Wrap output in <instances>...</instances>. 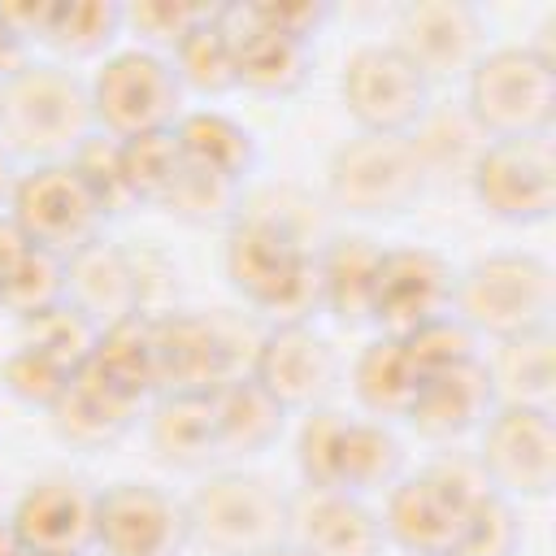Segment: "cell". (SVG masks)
<instances>
[{"label":"cell","instance_id":"2e32d148","mask_svg":"<svg viewBox=\"0 0 556 556\" xmlns=\"http://www.w3.org/2000/svg\"><path fill=\"white\" fill-rule=\"evenodd\" d=\"M452 295H456V265L439 248H426V243L382 248L369 321L382 334L404 339L417 326L452 313Z\"/></svg>","mask_w":556,"mask_h":556},{"label":"cell","instance_id":"7c38bea8","mask_svg":"<svg viewBox=\"0 0 556 556\" xmlns=\"http://www.w3.org/2000/svg\"><path fill=\"white\" fill-rule=\"evenodd\" d=\"M482 473L508 500H547L556 486V421L552 408L495 404L478 426L473 447Z\"/></svg>","mask_w":556,"mask_h":556},{"label":"cell","instance_id":"44dd1931","mask_svg":"<svg viewBox=\"0 0 556 556\" xmlns=\"http://www.w3.org/2000/svg\"><path fill=\"white\" fill-rule=\"evenodd\" d=\"M495 404L500 400H495V387L486 378V365H482V356H473V361L421 374L417 400H413L404 421L430 443H456V439L473 434L491 417Z\"/></svg>","mask_w":556,"mask_h":556},{"label":"cell","instance_id":"d6986e66","mask_svg":"<svg viewBox=\"0 0 556 556\" xmlns=\"http://www.w3.org/2000/svg\"><path fill=\"white\" fill-rule=\"evenodd\" d=\"M222 26L235 39V78L243 91L282 100L295 96L313 74V43L269 26L256 4H217Z\"/></svg>","mask_w":556,"mask_h":556},{"label":"cell","instance_id":"e0dca14e","mask_svg":"<svg viewBox=\"0 0 556 556\" xmlns=\"http://www.w3.org/2000/svg\"><path fill=\"white\" fill-rule=\"evenodd\" d=\"M9 526L26 556H96V486L43 473L13 500Z\"/></svg>","mask_w":556,"mask_h":556},{"label":"cell","instance_id":"603a6c76","mask_svg":"<svg viewBox=\"0 0 556 556\" xmlns=\"http://www.w3.org/2000/svg\"><path fill=\"white\" fill-rule=\"evenodd\" d=\"M139 408H143V400H135L130 391L113 387L104 374L83 365V369H74L70 387L48 408V417H52V430L65 443H74V447H109L139 421Z\"/></svg>","mask_w":556,"mask_h":556},{"label":"cell","instance_id":"b9f144b4","mask_svg":"<svg viewBox=\"0 0 556 556\" xmlns=\"http://www.w3.org/2000/svg\"><path fill=\"white\" fill-rule=\"evenodd\" d=\"M256 13H261L269 26H278V30L295 35V39H308V43H313V39L330 26L334 4H326V0H300V4H269V0H261Z\"/></svg>","mask_w":556,"mask_h":556},{"label":"cell","instance_id":"e575fe53","mask_svg":"<svg viewBox=\"0 0 556 556\" xmlns=\"http://www.w3.org/2000/svg\"><path fill=\"white\" fill-rule=\"evenodd\" d=\"M65 300V261L39 248H22L0 265V308L17 321H30Z\"/></svg>","mask_w":556,"mask_h":556},{"label":"cell","instance_id":"5b68a950","mask_svg":"<svg viewBox=\"0 0 556 556\" xmlns=\"http://www.w3.org/2000/svg\"><path fill=\"white\" fill-rule=\"evenodd\" d=\"M191 547L208 556H265L287 543V495L252 469H213L182 500Z\"/></svg>","mask_w":556,"mask_h":556},{"label":"cell","instance_id":"1f68e13d","mask_svg":"<svg viewBox=\"0 0 556 556\" xmlns=\"http://www.w3.org/2000/svg\"><path fill=\"white\" fill-rule=\"evenodd\" d=\"M96 374H104L113 387L130 391L135 400L156 395V348H152V313H130L122 321L100 326L91 361Z\"/></svg>","mask_w":556,"mask_h":556},{"label":"cell","instance_id":"5bb4252c","mask_svg":"<svg viewBox=\"0 0 556 556\" xmlns=\"http://www.w3.org/2000/svg\"><path fill=\"white\" fill-rule=\"evenodd\" d=\"M187 508L156 482L122 478L96 491V556H182Z\"/></svg>","mask_w":556,"mask_h":556},{"label":"cell","instance_id":"83f0119b","mask_svg":"<svg viewBox=\"0 0 556 556\" xmlns=\"http://www.w3.org/2000/svg\"><path fill=\"white\" fill-rule=\"evenodd\" d=\"M174 139H178L187 161H195V165H204V169H213L239 187H248V178L261 165L256 135L222 109H187L174 122Z\"/></svg>","mask_w":556,"mask_h":556},{"label":"cell","instance_id":"ab89813d","mask_svg":"<svg viewBox=\"0 0 556 556\" xmlns=\"http://www.w3.org/2000/svg\"><path fill=\"white\" fill-rule=\"evenodd\" d=\"M208 13V4H178V0H139L126 4V30L139 35V48L169 56L178 39Z\"/></svg>","mask_w":556,"mask_h":556},{"label":"cell","instance_id":"7a4b0ae2","mask_svg":"<svg viewBox=\"0 0 556 556\" xmlns=\"http://www.w3.org/2000/svg\"><path fill=\"white\" fill-rule=\"evenodd\" d=\"M91 135V91L70 65L30 56L0 83V148L13 161H74Z\"/></svg>","mask_w":556,"mask_h":556},{"label":"cell","instance_id":"8fae6325","mask_svg":"<svg viewBox=\"0 0 556 556\" xmlns=\"http://www.w3.org/2000/svg\"><path fill=\"white\" fill-rule=\"evenodd\" d=\"M478 208L504 226H539L556 208V143L552 135L486 139L469 161Z\"/></svg>","mask_w":556,"mask_h":556},{"label":"cell","instance_id":"f546056e","mask_svg":"<svg viewBox=\"0 0 556 556\" xmlns=\"http://www.w3.org/2000/svg\"><path fill=\"white\" fill-rule=\"evenodd\" d=\"M126 30V4L117 0H48L39 43L65 61L109 56Z\"/></svg>","mask_w":556,"mask_h":556},{"label":"cell","instance_id":"4316f807","mask_svg":"<svg viewBox=\"0 0 556 556\" xmlns=\"http://www.w3.org/2000/svg\"><path fill=\"white\" fill-rule=\"evenodd\" d=\"M482 365L500 404H530V408L556 404V330L552 326L495 339Z\"/></svg>","mask_w":556,"mask_h":556},{"label":"cell","instance_id":"f1b7e54d","mask_svg":"<svg viewBox=\"0 0 556 556\" xmlns=\"http://www.w3.org/2000/svg\"><path fill=\"white\" fill-rule=\"evenodd\" d=\"M148 447L174 469H204L222 460L208 395H156L148 413Z\"/></svg>","mask_w":556,"mask_h":556},{"label":"cell","instance_id":"60d3db41","mask_svg":"<svg viewBox=\"0 0 556 556\" xmlns=\"http://www.w3.org/2000/svg\"><path fill=\"white\" fill-rule=\"evenodd\" d=\"M413 361L421 374H434V369H447V365H460V361H473L482 356L478 352V334L456 317V313H443L426 326H417L413 334H404Z\"/></svg>","mask_w":556,"mask_h":556},{"label":"cell","instance_id":"4fadbf2b","mask_svg":"<svg viewBox=\"0 0 556 556\" xmlns=\"http://www.w3.org/2000/svg\"><path fill=\"white\" fill-rule=\"evenodd\" d=\"M248 374L287 413H308L330 404V395L343 382V361L334 343L321 330H313V321H274L261 330Z\"/></svg>","mask_w":556,"mask_h":556},{"label":"cell","instance_id":"484cf974","mask_svg":"<svg viewBox=\"0 0 556 556\" xmlns=\"http://www.w3.org/2000/svg\"><path fill=\"white\" fill-rule=\"evenodd\" d=\"M348 382H352V395H356L361 413L391 426V421L408 417V408L417 400V387H421V369H417L404 339L378 334L356 352V361L348 369Z\"/></svg>","mask_w":556,"mask_h":556},{"label":"cell","instance_id":"30bf717a","mask_svg":"<svg viewBox=\"0 0 556 556\" xmlns=\"http://www.w3.org/2000/svg\"><path fill=\"white\" fill-rule=\"evenodd\" d=\"M430 96L434 87L413 70V61L391 39L361 43L339 65V100L356 130L413 135L430 117Z\"/></svg>","mask_w":556,"mask_h":556},{"label":"cell","instance_id":"ac0fdd59","mask_svg":"<svg viewBox=\"0 0 556 556\" xmlns=\"http://www.w3.org/2000/svg\"><path fill=\"white\" fill-rule=\"evenodd\" d=\"M287 543L304 556H382L387 534L365 495L339 486H300L287 495Z\"/></svg>","mask_w":556,"mask_h":556},{"label":"cell","instance_id":"836d02e7","mask_svg":"<svg viewBox=\"0 0 556 556\" xmlns=\"http://www.w3.org/2000/svg\"><path fill=\"white\" fill-rule=\"evenodd\" d=\"M243 191L248 187H239V182H230V178H222V174H213V169H204V165L182 156L174 178H169V187L161 191L156 208H165L169 217H178L187 226H213V222H230L235 217Z\"/></svg>","mask_w":556,"mask_h":556},{"label":"cell","instance_id":"bcb514c9","mask_svg":"<svg viewBox=\"0 0 556 556\" xmlns=\"http://www.w3.org/2000/svg\"><path fill=\"white\" fill-rule=\"evenodd\" d=\"M265 556H304V552H300V547H291V543H278V547H269Z\"/></svg>","mask_w":556,"mask_h":556},{"label":"cell","instance_id":"d6a6232c","mask_svg":"<svg viewBox=\"0 0 556 556\" xmlns=\"http://www.w3.org/2000/svg\"><path fill=\"white\" fill-rule=\"evenodd\" d=\"M169 65L187 96H226L239 87L235 78V39L222 26L217 9H208L169 52Z\"/></svg>","mask_w":556,"mask_h":556},{"label":"cell","instance_id":"d590c367","mask_svg":"<svg viewBox=\"0 0 556 556\" xmlns=\"http://www.w3.org/2000/svg\"><path fill=\"white\" fill-rule=\"evenodd\" d=\"M521 543H526V526L517 500H508L504 491H486L465 508L452 556H521Z\"/></svg>","mask_w":556,"mask_h":556},{"label":"cell","instance_id":"6da1fadb","mask_svg":"<svg viewBox=\"0 0 556 556\" xmlns=\"http://www.w3.org/2000/svg\"><path fill=\"white\" fill-rule=\"evenodd\" d=\"M321 217L295 187H269L239 200L226 222L222 269L230 287L274 321H313L321 313L317 278Z\"/></svg>","mask_w":556,"mask_h":556},{"label":"cell","instance_id":"9c48e42d","mask_svg":"<svg viewBox=\"0 0 556 556\" xmlns=\"http://www.w3.org/2000/svg\"><path fill=\"white\" fill-rule=\"evenodd\" d=\"M4 213L13 217V226L30 248L52 252L61 261L96 243L109 222L104 204L96 200L91 182L78 174L74 161H43V165L17 169Z\"/></svg>","mask_w":556,"mask_h":556},{"label":"cell","instance_id":"cb8c5ba5","mask_svg":"<svg viewBox=\"0 0 556 556\" xmlns=\"http://www.w3.org/2000/svg\"><path fill=\"white\" fill-rule=\"evenodd\" d=\"M208 408H213L222 460H248V456L269 452L282 439L287 417H291L252 374H239L222 382L217 391H208Z\"/></svg>","mask_w":556,"mask_h":556},{"label":"cell","instance_id":"9a60e30c","mask_svg":"<svg viewBox=\"0 0 556 556\" xmlns=\"http://www.w3.org/2000/svg\"><path fill=\"white\" fill-rule=\"evenodd\" d=\"M391 43L430 87H439L478 65L486 52V17L469 0H408L395 13Z\"/></svg>","mask_w":556,"mask_h":556},{"label":"cell","instance_id":"ee69618b","mask_svg":"<svg viewBox=\"0 0 556 556\" xmlns=\"http://www.w3.org/2000/svg\"><path fill=\"white\" fill-rule=\"evenodd\" d=\"M13 182H17V161L0 148V208L9 204V195H13Z\"/></svg>","mask_w":556,"mask_h":556},{"label":"cell","instance_id":"f35d334b","mask_svg":"<svg viewBox=\"0 0 556 556\" xmlns=\"http://www.w3.org/2000/svg\"><path fill=\"white\" fill-rule=\"evenodd\" d=\"M78 369H83V365H78ZM70 378H74V369H70L65 361H56V356H48V352H39V348H30V343H17L13 356L4 361V387H9L22 404H39L43 413L61 400V391L70 387Z\"/></svg>","mask_w":556,"mask_h":556},{"label":"cell","instance_id":"8992f818","mask_svg":"<svg viewBox=\"0 0 556 556\" xmlns=\"http://www.w3.org/2000/svg\"><path fill=\"white\" fill-rule=\"evenodd\" d=\"M430 187V169L413 135L356 130L326 161V200L334 213L382 222L408 213Z\"/></svg>","mask_w":556,"mask_h":556},{"label":"cell","instance_id":"52a82bcc","mask_svg":"<svg viewBox=\"0 0 556 556\" xmlns=\"http://www.w3.org/2000/svg\"><path fill=\"white\" fill-rule=\"evenodd\" d=\"M256 339H243V326L235 317H226V308H217V313H187V308L152 313L156 395L217 391L222 382L248 374Z\"/></svg>","mask_w":556,"mask_h":556},{"label":"cell","instance_id":"f6af8a7d","mask_svg":"<svg viewBox=\"0 0 556 556\" xmlns=\"http://www.w3.org/2000/svg\"><path fill=\"white\" fill-rule=\"evenodd\" d=\"M0 556H26V552H22V543L13 539V526H9V517H0Z\"/></svg>","mask_w":556,"mask_h":556},{"label":"cell","instance_id":"7402d4cb","mask_svg":"<svg viewBox=\"0 0 556 556\" xmlns=\"http://www.w3.org/2000/svg\"><path fill=\"white\" fill-rule=\"evenodd\" d=\"M65 300L96 326L143 313L135 252L122 243H109L104 235L96 243H87L83 252H74L65 261Z\"/></svg>","mask_w":556,"mask_h":556},{"label":"cell","instance_id":"4dcf8cb0","mask_svg":"<svg viewBox=\"0 0 556 556\" xmlns=\"http://www.w3.org/2000/svg\"><path fill=\"white\" fill-rule=\"evenodd\" d=\"M400 473H404V443L395 439V430L374 417H348L334 486L352 495H374L387 491Z\"/></svg>","mask_w":556,"mask_h":556},{"label":"cell","instance_id":"277c9868","mask_svg":"<svg viewBox=\"0 0 556 556\" xmlns=\"http://www.w3.org/2000/svg\"><path fill=\"white\" fill-rule=\"evenodd\" d=\"M465 117L482 139L552 135L556 122V61L530 43H500L465 74Z\"/></svg>","mask_w":556,"mask_h":556},{"label":"cell","instance_id":"d4e9b609","mask_svg":"<svg viewBox=\"0 0 556 556\" xmlns=\"http://www.w3.org/2000/svg\"><path fill=\"white\" fill-rule=\"evenodd\" d=\"M378 261L382 243H374L369 235H330L317 248L321 313H330L339 326H369Z\"/></svg>","mask_w":556,"mask_h":556},{"label":"cell","instance_id":"7bdbcfd3","mask_svg":"<svg viewBox=\"0 0 556 556\" xmlns=\"http://www.w3.org/2000/svg\"><path fill=\"white\" fill-rule=\"evenodd\" d=\"M26 61H30V43H26V35L13 26L9 9L0 4V83H4L9 74H17Z\"/></svg>","mask_w":556,"mask_h":556},{"label":"cell","instance_id":"8d00e7d4","mask_svg":"<svg viewBox=\"0 0 556 556\" xmlns=\"http://www.w3.org/2000/svg\"><path fill=\"white\" fill-rule=\"evenodd\" d=\"M117 152H122V174H126V187H130L135 204H156L161 191L169 187L178 161H182V148H178L174 130L117 139Z\"/></svg>","mask_w":556,"mask_h":556},{"label":"cell","instance_id":"ffe728a7","mask_svg":"<svg viewBox=\"0 0 556 556\" xmlns=\"http://www.w3.org/2000/svg\"><path fill=\"white\" fill-rule=\"evenodd\" d=\"M465 508L469 504L452 495L430 469H417V473H400L382 491L378 521H382L387 543H395L408 556H452Z\"/></svg>","mask_w":556,"mask_h":556},{"label":"cell","instance_id":"ba28073f","mask_svg":"<svg viewBox=\"0 0 556 556\" xmlns=\"http://www.w3.org/2000/svg\"><path fill=\"white\" fill-rule=\"evenodd\" d=\"M91 91V117L96 130L109 139H139L156 130H174V122L187 113L182 83L169 65V56L148 48H117L100 61V70L87 78Z\"/></svg>","mask_w":556,"mask_h":556},{"label":"cell","instance_id":"3957f363","mask_svg":"<svg viewBox=\"0 0 556 556\" xmlns=\"http://www.w3.org/2000/svg\"><path fill=\"white\" fill-rule=\"evenodd\" d=\"M452 313L491 343L526 330H547L556 313V274L539 252L526 248L486 252L456 269Z\"/></svg>","mask_w":556,"mask_h":556},{"label":"cell","instance_id":"74e56055","mask_svg":"<svg viewBox=\"0 0 556 556\" xmlns=\"http://www.w3.org/2000/svg\"><path fill=\"white\" fill-rule=\"evenodd\" d=\"M343 430H348V413H339L330 404L304 413V426L295 434V465H300L304 486H334Z\"/></svg>","mask_w":556,"mask_h":556}]
</instances>
